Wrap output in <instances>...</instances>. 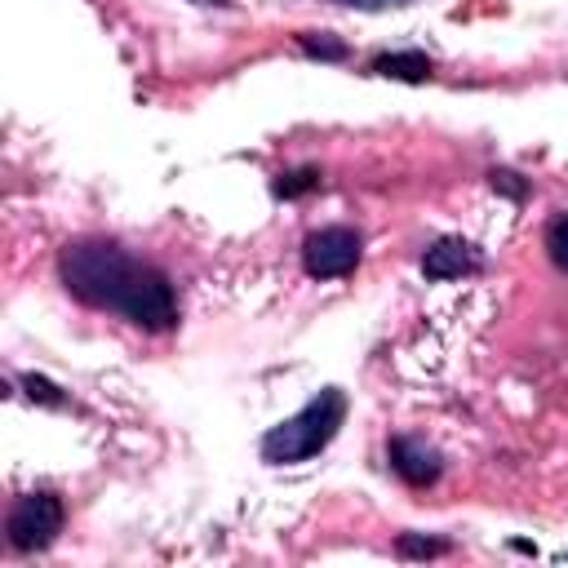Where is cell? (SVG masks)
<instances>
[{
	"label": "cell",
	"mask_w": 568,
	"mask_h": 568,
	"mask_svg": "<svg viewBox=\"0 0 568 568\" xmlns=\"http://www.w3.org/2000/svg\"><path fill=\"white\" fill-rule=\"evenodd\" d=\"M359 266V235L351 226H320L302 244V271L311 280H337Z\"/></svg>",
	"instance_id": "4"
},
{
	"label": "cell",
	"mask_w": 568,
	"mask_h": 568,
	"mask_svg": "<svg viewBox=\"0 0 568 568\" xmlns=\"http://www.w3.org/2000/svg\"><path fill=\"white\" fill-rule=\"evenodd\" d=\"M22 386H27V395L36 399V404H49V408H62L67 399H62V390L49 382V377H36V373H27L22 377Z\"/></svg>",
	"instance_id": "12"
},
{
	"label": "cell",
	"mask_w": 568,
	"mask_h": 568,
	"mask_svg": "<svg viewBox=\"0 0 568 568\" xmlns=\"http://www.w3.org/2000/svg\"><path fill=\"white\" fill-rule=\"evenodd\" d=\"M333 4H346V9H399V4H413V0H333Z\"/></svg>",
	"instance_id": "14"
},
{
	"label": "cell",
	"mask_w": 568,
	"mask_h": 568,
	"mask_svg": "<svg viewBox=\"0 0 568 568\" xmlns=\"http://www.w3.org/2000/svg\"><path fill=\"white\" fill-rule=\"evenodd\" d=\"M346 417V395L337 386H324L320 395H311L293 417H284L280 426H271L262 435V462L271 466H293L315 457L320 448H328V439L337 435Z\"/></svg>",
	"instance_id": "2"
},
{
	"label": "cell",
	"mask_w": 568,
	"mask_h": 568,
	"mask_svg": "<svg viewBox=\"0 0 568 568\" xmlns=\"http://www.w3.org/2000/svg\"><path fill=\"white\" fill-rule=\"evenodd\" d=\"M422 271H426V280H462V275L479 271V253L466 240H439L426 248Z\"/></svg>",
	"instance_id": "6"
},
{
	"label": "cell",
	"mask_w": 568,
	"mask_h": 568,
	"mask_svg": "<svg viewBox=\"0 0 568 568\" xmlns=\"http://www.w3.org/2000/svg\"><path fill=\"white\" fill-rule=\"evenodd\" d=\"M62 519H67V510H62V501L53 493H27V497H18L9 506L4 537H9V546L18 555H36V550H44V546L58 541Z\"/></svg>",
	"instance_id": "3"
},
{
	"label": "cell",
	"mask_w": 568,
	"mask_h": 568,
	"mask_svg": "<svg viewBox=\"0 0 568 568\" xmlns=\"http://www.w3.org/2000/svg\"><path fill=\"white\" fill-rule=\"evenodd\" d=\"M297 49L306 53V58H320V62H346V44L342 40H333L328 31H302L297 36Z\"/></svg>",
	"instance_id": "8"
},
{
	"label": "cell",
	"mask_w": 568,
	"mask_h": 568,
	"mask_svg": "<svg viewBox=\"0 0 568 568\" xmlns=\"http://www.w3.org/2000/svg\"><path fill=\"white\" fill-rule=\"evenodd\" d=\"M386 457H390V470H395L404 484H413V488L435 484L439 470H444L439 453H435L430 444H422V439H408V435H395L390 448H386Z\"/></svg>",
	"instance_id": "5"
},
{
	"label": "cell",
	"mask_w": 568,
	"mask_h": 568,
	"mask_svg": "<svg viewBox=\"0 0 568 568\" xmlns=\"http://www.w3.org/2000/svg\"><path fill=\"white\" fill-rule=\"evenodd\" d=\"M541 244H546L550 262H555L559 271H568V213H555V217L546 222V235H541Z\"/></svg>",
	"instance_id": "10"
},
{
	"label": "cell",
	"mask_w": 568,
	"mask_h": 568,
	"mask_svg": "<svg viewBox=\"0 0 568 568\" xmlns=\"http://www.w3.org/2000/svg\"><path fill=\"white\" fill-rule=\"evenodd\" d=\"M133 266H138V257L124 253L115 240H75L58 257V275L67 284V293L98 311H115Z\"/></svg>",
	"instance_id": "1"
},
{
	"label": "cell",
	"mask_w": 568,
	"mask_h": 568,
	"mask_svg": "<svg viewBox=\"0 0 568 568\" xmlns=\"http://www.w3.org/2000/svg\"><path fill=\"white\" fill-rule=\"evenodd\" d=\"M200 4H226V0H200Z\"/></svg>",
	"instance_id": "15"
},
{
	"label": "cell",
	"mask_w": 568,
	"mask_h": 568,
	"mask_svg": "<svg viewBox=\"0 0 568 568\" xmlns=\"http://www.w3.org/2000/svg\"><path fill=\"white\" fill-rule=\"evenodd\" d=\"M373 71L386 80H404V84H426L430 80V58L417 49H399V53H377Z\"/></svg>",
	"instance_id": "7"
},
{
	"label": "cell",
	"mask_w": 568,
	"mask_h": 568,
	"mask_svg": "<svg viewBox=\"0 0 568 568\" xmlns=\"http://www.w3.org/2000/svg\"><path fill=\"white\" fill-rule=\"evenodd\" d=\"M493 186H501V191H506V195H515V200L524 195V186L515 182V173H510V169H493Z\"/></svg>",
	"instance_id": "13"
},
{
	"label": "cell",
	"mask_w": 568,
	"mask_h": 568,
	"mask_svg": "<svg viewBox=\"0 0 568 568\" xmlns=\"http://www.w3.org/2000/svg\"><path fill=\"white\" fill-rule=\"evenodd\" d=\"M395 550L404 559H435V555H448V541L444 537H417V532H399Z\"/></svg>",
	"instance_id": "11"
},
{
	"label": "cell",
	"mask_w": 568,
	"mask_h": 568,
	"mask_svg": "<svg viewBox=\"0 0 568 568\" xmlns=\"http://www.w3.org/2000/svg\"><path fill=\"white\" fill-rule=\"evenodd\" d=\"M320 186V169H288V173H280L275 182H271V191L280 195V200H297V195H306V191H315Z\"/></svg>",
	"instance_id": "9"
}]
</instances>
